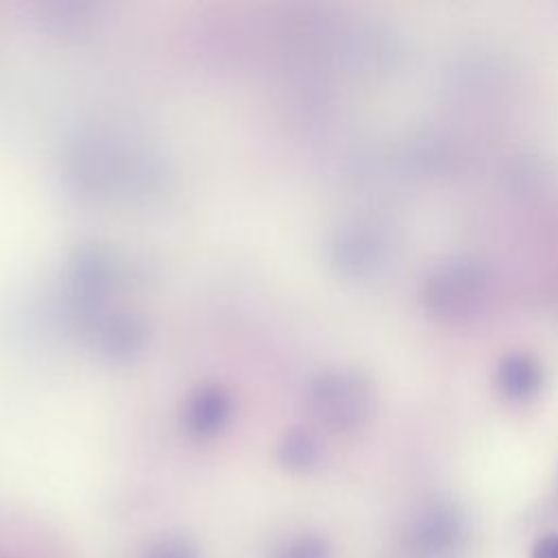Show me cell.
Instances as JSON below:
<instances>
[{"mask_svg": "<svg viewBox=\"0 0 558 558\" xmlns=\"http://www.w3.org/2000/svg\"><path fill=\"white\" fill-rule=\"evenodd\" d=\"M488 277L473 259H451L432 270L423 286L425 310L442 320L469 318L486 299Z\"/></svg>", "mask_w": 558, "mask_h": 558, "instance_id": "6da1fadb", "label": "cell"}, {"mask_svg": "<svg viewBox=\"0 0 558 558\" xmlns=\"http://www.w3.org/2000/svg\"><path fill=\"white\" fill-rule=\"evenodd\" d=\"M495 384L506 399L527 401L543 386V368L534 355L525 351H510L497 364Z\"/></svg>", "mask_w": 558, "mask_h": 558, "instance_id": "7a4b0ae2", "label": "cell"}, {"mask_svg": "<svg viewBox=\"0 0 558 558\" xmlns=\"http://www.w3.org/2000/svg\"><path fill=\"white\" fill-rule=\"evenodd\" d=\"M270 558H329V547L316 534H296L281 541Z\"/></svg>", "mask_w": 558, "mask_h": 558, "instance_id": "3957f363", "label": "cell"}, {"mask_svg": "<svg viewBox=\"0 0 558 558\" xmlns=\"http://www.w3.org/2000/svg\"><path fill=\"white\" fill-rule=\"evenodd\" d=\"M137 558H201V551L192 538L168 534L150 541Z\"/></svg>", "mask_w": 558, "mask_h": 558, "instance_id": "277c9868", "label": "cell"}, {"mask_svg": "<svg viewBox=\"0 0 558 558\" xmlns=\"http://www.w3.org/2000/svg\"><path fill=\"white\" fill-rule=\"evenodd\" d=\"M532 558H558V534L541 536L532 547Z\"/></svg>", "mask_w": 558, "mask_h": 558, "instance_id": "5b68a950", "label": "cell"}]
</instances>
